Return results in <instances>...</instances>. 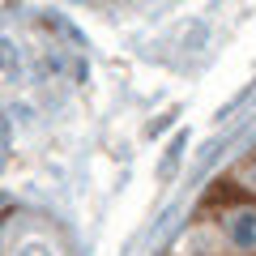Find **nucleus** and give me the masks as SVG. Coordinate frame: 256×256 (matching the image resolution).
I'll return each mask as SVG.
<instances>
[{"label":"nucleus","instance_id":"f03ea898","mask_svg":"<svg viewBox=\"0 0 256 256\" xmlns=\"http://www.w3.org/2000/svg\"><path fill=\"white\" fill-rule=\"evenodd\" d=\"M18 256H56V252H52V248H47V244H38V239H30V244L22 248Z\"/></svg>","mask_w":256,"mask_h":256},{"label":"nucleus","instance_id":"7ed1b4c3","mask_svg":"<svg viewBox=\"0 0 256 256\" xmlns=\"http://www.w3.org/2000/svg\"><path fill=\"white\" fill-rule=\"evenodd\" d=\"M9 64H13V60H9V43L0 38V68H9Z\"/></svg>","mask_w":256,"mask_h":256},{"label":"nucleus","instance_id":"39448f33","mask_svg":"<svg viewBox=\"0 0 256 256\" xmlns=\"http://www.w3.org/2000/svg\"><path fill=\"white\" fill-rule=\"evenodd\" d=\"M248 184H256V158H252V166H248Z\"/></svg>","mask_w":256,"mask_h":256},{"label":"nucleus","instance_id":"f257e3e1","mask_svg":"<svg viewBox=\"0 0 256 256\" xmlns=\"http://www.w3.org/2000/svg\"><path fill=\"white\" fill-rule=\"evenodd\" d=\"M226 239H230V248H239V252H252L256 248V210H239L235 218L226 222Z\"/></svg>","mask_w":256,"mask_h":256},{"label":"nucleus","instance_id":"20e7f679","mask_svg":"<svg viewBox=\"0 0 256 256\" xmlns=\"http://www.w3.org/2000/svg\"><path fill=\"white\" fill-rule=\"evenodd\" d=\"M4 150L9 146H4V120H0V158H4Z\"/></svg>","mask_w":256,"mask_h":256}]
</instances>
